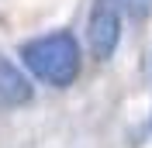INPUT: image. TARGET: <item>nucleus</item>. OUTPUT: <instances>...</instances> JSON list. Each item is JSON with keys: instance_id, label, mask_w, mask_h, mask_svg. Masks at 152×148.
Here are the masks:
<instances>
[{"instance_id": "nucleus-1", "label": "nucleus", "mask_w": 152, "mask_h": 148, "mask_svg": "<svg viewBox=\"0 0 152 148\" xmlns=\"http://www.w3.org/2000/svg\"><path fill=\"white\" fill-rule=\"evenodd\" d=\"M21 62L38 83L52 90H66L80 76V41L73 31H48L18 48Z\"/></svg>"}, {"instance_id": "nucleus-2", "label": "nucleus", "mask_w": 152, "mask_h": 148, "mask_svg": "<svg viewBox=\"0 0 152 148\" xmlns=\"http://www.w3.org/2000/svg\"><path fill=\"white\" fill-rule=\"evenodd\" d=\"M118 41H121V4L118 0H94L90 21H86V48H90V55L97 62H107L118 52Z\"/></svg>"}, {"instance_id": "nucleus-3", "label": "nucleus", "mask_w": 152, "mask_h": 148, "mask_svg": "<svg viewBox=\"0 0 152 148\" xmlns=\"http://www.w3.org/2000/svg\"><path fill=\"white\" fill-rule=\"evenodd\" d=\"M31 100H35L31 79L24 76V69L14 59H7L0 52V103L4 107H28Z\"/></svg>"}, {"instance_id": "nucleus-4", "label": "nucleus", "mask_w": 152, "mask_h": 148, "mask_svg": "<svg viewBox=\"0 0 152 148\" xmlns=\"http://www.w3.org/2000/svg\"><path fill=\"white\" fill-rule=\"evenodd\" d=\"M118 4H121V10H128L132 17H145L152 10V0H118Z\"/></svg>"}]
</instances>
